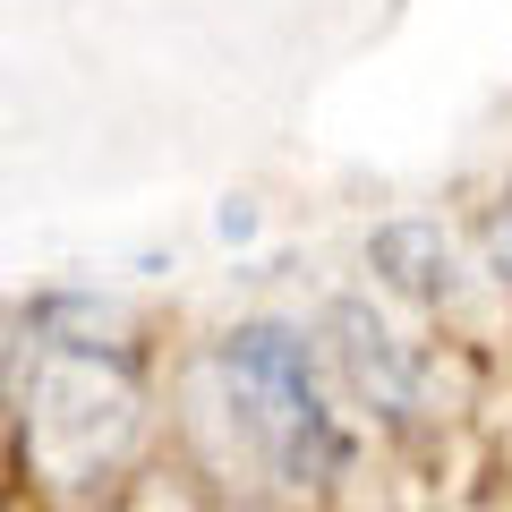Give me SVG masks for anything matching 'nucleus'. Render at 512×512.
<instances>
[{
    "label": "nucleus",
    "mask_w": 512,
    "mask_h": 512,
    "mask_svg": "<svg viewBox=\"0 0 512 512\" xmlns=\"http://www.w3.org/2000/svg\"><path fill=\"white\" fill-rule=\"evenodd\" d=\"M197 427L214 436L222 470H248L256 487H291V495L342 478L350 461L342 419L325 402V376H316L308 342L282 325H239L205 350Z\"/></svg>",
    "instance_id": "obj_1"
},
{
    "label": "nucleus",
    "mask_w": 512,
    "mask_h": 512,
    "mask_svg": "<svg viewBox=\"0 0 512 512\" xmlns=\"http://www.w3.org/2000/svg\"><path fill=\"white\" fill-rule=\"evenodd\" d=\"M18 436H26V470L52 495L86 504V495L120 487L146 444V384L128 376V359L94 342H35L18 384Z\"/></svg>",
    "instance_id": "obj_2"
},
{
    "label": "nucleus",
    "mask_w": 512,
    "mask_h": 512,
    "mask_svg": "<svg viewBox=\"0 0 512 512\" xmlns=\"http://www.w3.org/2000/svg\"><path fill=\"white\" fill-rule=\"evenodd\" d=\"M367 256H376V274L393 282V291L427 299V308L461 299V256H453V239H444L436 222H393V231H384Z\"/></svg>",
    "instance_id": "obj_4"
},
{
    "label": "nucleus",
    "mask_w": 512,
    "mask_h": 512,
    "mask_svg": "<svg viewBox=\"0 0 512 512\" xmlns=\"http://www.w3.org/2000/svg\"><path fill=\"white\" fill-rule=\"evenodd\" d=\"M487 256H495V274L512 282V197L495 205V222H487Z\"/></svg>",
    "instance_id": "obj_5"
},
{
    "label": "nucleus",
    "mask_w": 512,
    "mask_h": 512,
    "mask_svg": "<svg viewBox=\"0 0 512 512\" xmlns=\"http://www.w3.org/2000/svg\"><path fill=\"white\" fill-rule=\"evenodd\" d=\"M325 333H333V359H342V376H350V393H359V402H376V410H419L427 359H419L393 325H376V308L342 299Z\"/></svg>",
    "instance_id": "obj_3"
}]
</instances>
